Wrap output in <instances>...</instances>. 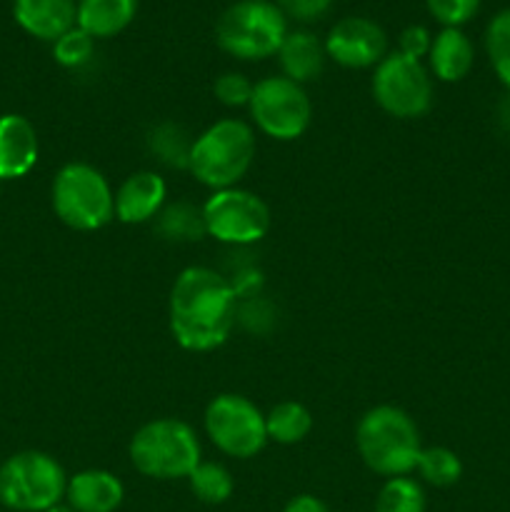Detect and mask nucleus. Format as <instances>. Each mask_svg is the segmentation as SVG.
Segmentation results:
<instances>
[{
    "label": "nucleus",
    "mask_w": 510,
    "mask_h": 512,
    "mask_svg": "<svg viewBox=\"0 0 510 512\" xmlns=\"http://www.w3.org/2000/svg\"><path fill=\"white\" fill-rule=\"evenodd\" d=\"M160 233L170 240H198L205 233L203 210L190 208L188 203H175L160 218Z\"/></svg>",
    "instance_id": "26"
},
{
    "label": "nucleus",
    "mask_w": 510,
    "mask_h": 512,
    "mask_svg": "<svg viewBox=\"0 0 510 512\" xmlns=\"http://www.w3.org/2000/svg\"><path fill=\"white\" fill-rule=\"evenodd\" d=\"M138 0H78V20L90 38H113L133 23Z\"/></svg>",
    "instance_id": "18"
},
{
    "label": "nucleus",
    "mask_w": 510,
    "mask_h": 512,
    "mask_svg": "<svg viewBox=\"0 0 510 512\" xmlns=\"http://www.w3.org/2000/svg\"><path fill=\"white\" fill-rule=\"evenodd\" d=\"M430 70L443 83H458L473 68V43L460 28H443L430 45Z\"/></svg>",
    "instance_id": "17"
},
{
    "label": "nucleus",
    "mask_w": 510,
    "mask_h": 512,
    "mask_svg": "<svg viewBox=\"0 0 510 512\" xmlns=\"http://www.w3.org/2000/svg\"><path fill=\"white\" fill-rule=\"evenodd\" d=\"M485 50L500 83L510 93V8L500 10L485 30Z\"/></svg>",
    "instance_id": "24"
},
{
    "label": "nucleus",
    "mask_w": 510,
    "mask_h": 512,
    "mask_svg": "<svg viewBox=\"0 0 510 512\" xmlns=\"http://www.w3.org/2000/svg\"><path fill=\"white\" fill-rule=\"evenodd\" d=\"M255 158L253 128L243 120L225 118L193 140L190 173L213 190L235 188Z\"/></svg>",
    "instance_id": "3"
},
{
    "label": "nucleus",
    "mask_w": 510,
    "mask_h": 512,
    "mask_svg": "<svg viewBox=\"0 0 510 512\" xmlns=\"http://www.w3.org/2000/svg\"><path fill=\"white\" fill-rule=\"evenodd\" d=\"M53 210L68 228L88 233L115 218V195L98 168L68 163L53 180Z\"/></svg>",
    "instance_id": "7"
},
{
    "label": "nucleus",
    "mask_w": 510,
    "mask_h": 512,
    "mask_svg": "<svg viewBox=\"0 0 510 512\" xmlns=\"http://www.w3.org/2000/svg\"><path fill=\"white\" fill-rule=\"evenodd\" d=\"M205 430L215 448L230 458H253L268 443L265 415L243 395H218L205 410Z\"/></svg>",
    "instance_id": "10"
},
{
    "label": "nucleus",
    "mask_w": 510,
    "mask_h": 512,
    "mask_svg": "<svg viewBox=\"0 0 510 512\" xmlns=\"http://www.w3.org/2000/svg\"><path fill=\"white\" fill-rule=\"evenodd\" d=\"M265 430H268V440H275L280 445H295L308 438V433L313 430V415L305 405L285 400L265 415Z\"/></svg>",
    "instance_id": "20"
},
{
    "label": "nucleus",
    "mask_w": 510,
    "mask_h": 512,
    "mask_svg": "<svg viewBox=\"0 0 510 512\" xmlns=\"http://www.w3.org/2000/svg\"><path fill=\"white\" fill-rule=\"evenodd\" d=\"M430 15L445 28H460L480 8V0H425Z\"/></svg>",
    "instance_id": "28"
},
{
    "label": "nucleus",
    "mask_w": 510,
    "mask_h": 512,
    "mask_svg": "<svg viewBox=\"0 0 510 512\" xmlns=\"http://www.w3.org/2000/svg\"><path fill=\"white\" fill-rule=\"evenodd\" d=\"M38 163V133L18 113L0 115V180H18Z\"/></svg>",
    "instance_id": "13"
},
{
    "label": "nucleus",
    "mask_w": 510,
    "mask_h": 512,
    "mask_svg": "<svg viewBox=\"0 0 510 512\" xmlns=\"http://www.w3.org/2000/svg\"><path fill=\"white\" fill-rule=\"evenodd\" d=\"M375 512H425V493L415 480L388 478L375 498Z\"/></svg>",
    "instance_id": "23"
},
{
    "label": "nucleus",
    "mask_w": 510,
    "mask_h": 512,
    "mask_svg": "<svg viewBox=\"0 0 510 512\" xmlns=\"http://www.w3.org/2000/svg\"><path fill=\"white\" fill-rule=\"evenodd\" d=\"M215 98L220 100L228 108H243L250 103V95H253V83H250L245 75L240 73H223L213 85Z\"/></svg>",
    "instance_id": "29"
},
{
    "label": "nucleus",
    "mask_w": 510,
    "mask_h": 512,
    "mask_svg": "<svg viewBox=\"0 0 510 512\" xmlns=\"http://www.w3.org/2000/svg\"><path fill=\"white\" fill-rule=\"evenodd\" d=\"M388 38L375 20L343 18L325 38V55L343 68H370L385 58Z\"/></svg>",
    "instance_id": "12"
},
{
    "label": "nucleus",
    "mask_w": 510,
    "mask_h": 512,
    "mask_svg": "<svg viewBox=\"0 0 510 512\" xmlns=\"http://www.w3.org/2000/svg\"><path fill=\"white\" fill-rule=\"evenodd\" d=\"M498 125L503 133L510 135V93L498 103Z\"/></svg>",
    "instance_id": "33"
},
{
    "label": "nucleus",
    "mask_w": 510,
    "mask_h": 512,
    "mask_svg": "<svg viewBox=\"0 0 510 512\" xmlns=\"http://www.w3.org/2000/svg\"><path fill=\"white\" fill-rule=\"evenodd\" d=\"M373 95L393 118H420L433 105V80L420 60L390 53L375 65Z\"/></svg>",
    "instance_id": "9"
},
{
    "label": "nucleus",
    "mask_w": 510,
    "mask_h": 512,
    "mask_svg": "<svg viewBox=\"0 0 510 512\" xmlns=\"http://www.w3.org/2000/svg\"><path fill=\"white\" fill-rule=\"evenodd\" d=\"M280 65H283L285 78L295 83H308L315 80L325 63V45L308 30H295L285 35L283 45L278 50Z\"/></svg>",
    "instance_id": "19"
},
{
    "label": "nucleus",
    "mask_w": 510,
    "mask_h": 512,
    "mask_svg": "<svg viewBox=\"0 0 510 512\" xmlns=\"http://www.w3.org/2000/svg\"><path fill=\"white\" fill-rule=\"evenodd\" d=\"M205 233L228 245H250L270 230V208L250 190H215L203 205Z\"/></svg>",
    "instance_id": "11"
},
{
    "label": "nucleus",
    "mask_w": 510,
    "mask_h": 512,
    "mask_svg": "<svg viewBox=\"0 0 510 512\" xmlns=\"http://www.w3.org/2000/svg\"><path fill=\"white\" fill-rule=\"evenodd\" d=\"M130 460L148 478H188L200 463L198 435L183 420H150L130 440Z\"/></svg>",
    "instance_id": "4"
},
{
    "label": "nucleus",
    "mask_w": 510,
    "mask_h": 512,
    "mask_svg": "<svg viewBox=\"0 0 510 512\" xmlns=\"http://www.w3.org/2000/svg\"><path fill=\"white\" fill-rule=\"evenodd\" d=\"M288 23L270 0H238L220 15L215 40L228 55L240 60H263L280 50Z\"/></svg>",
    "instance_id": "5"
},
{
    "label": "nucleus",
    "mask_w": 510,
    "mask_h": 512,
    "mask_svg": "<svg viewBox=\"0 0 510 512\" xmlns=\"http://www.w3.org/2000/svg\"><path fill=\"white\" fill-rule=\"evenodd\" d=\"M93 40L83 28H70L53 43V55L65 68H80L93 58Z\"/></svg>",
    "instance_id": "27"
},
{
    "label": "nucleus",
    "mask_w": 510,
    "mask_h": 512,
    "mask_svg": "<svg viewBox=\"0 0 510 512\" xmlns=\"http://www.w3.org/2000/svg\"><path fill=\"white\" fill-rule=\"evenodd\" d=\"M418 470L423 475L425 483L435 485V488H450L460 480L463 475V463H460L458 455L448 448H423L418 458Z\"/></svg>",
    "instance_id": "22"
},
{
    "label": "nucleus",
    "mask_w": 510,
    "mask_h": 512,
    "mask_svg": "<svg viewBox=\"0 0 510 512\" xmlns=\"http://www.w3.org/2000/svg\"><path fill=\"white\" fill-rule=\"evenodd\" d=\"M190 490L200 503L220 505L233 495V475L223 468L220 463H203L200 460L198 468L188 475Z\"/></svg>",
    "instance_id": "21"
},
{
    "label": "nucleus",
    "mask_w": 510,
    "mask_h": 512,
    "mask_svg": "<svg viewBox=\"0 0 510 512\" xmlns=\"http://www.w3.org/2000/svg\"><path fill=\"white\" fill-rule=\"evenodd\" d=\"M330 5H333V0H278V8L300 23L318 20L320 15L328 13Z\"/></svg>",
    "instance_id": "30"
},
{
    "label": "nucleus",
    "mask_w": 510,
    "mask_h": 512,
    "mask_svg": "<svg viewBox=\"0 0 510 512\" xmlns=\"http://www.w3.org/2000/svg\"><path fill=\"white\" fill-rule=\"evenodd\" d=\"M165 195H168L165 180L150 170H140L125 178L115 193V215L128 225L148 223L160 213Z\"/></svg>",
    "instance_id": "14"
},
{
    "label": "nucleus",
    "mask_w": 510,
    "mask_h": 512,
    "mask_svg": "<svg viewBox=\"0 0 510 512\" xmlns=\"http://www.w3.org/2000/svg\"><path fill=\"white\" fill-rule=\"evenodd\" d=\"M15 23L40 40H58L60 35L75 28L78 5L75 0H15Z\"/></svg>",
    "instance_id": "15"
},
{
    "label": "nucleus",
    "mask_w": 510,
    "mask_h": 512,
    "mask_svg": "<svg viewBox=\"0 0 510 512\" xmlns=\"http://www.w3.org/2000/svg\"><path fill=\"white\" fill-rule=\"evenodd\" d=\"M45 512H75V510L70 508V505H63V503H58V505H53V508H50V510H45Z\"/></svg>",
    "instance_id": "34"
},
{
    "label": "nucleus",
    "mask_w": 510,
    "mask_h": 512,
    "mask_svg": "<svg viewBox=\"0 0 510 512\" xmlns=\"http://www.w3.org/2000/svg\"><path fill=\"white\" fill-rule=\"evenodd\" d=\"M285 512H330L323 500L313 498V495H298L285 505Z\"/></svg>",
    "instance_id": "32"
},
{
    "label": "nucleus",
    "mask_w": 510,
    "mask_h": 512,
    "mask_svg": "<svg viewBox=\"0 0 510 512\" xmlns=\"http://www.w3.org/2000/svg\"><path fill=\"white\" fill-rule=\"evenodd\" d=\"M68 478L55 458L25 450L0 465V503L15 512H45L65 498Z\"/></svg>",
    "instance_id": "6"
},
{
    "label": "nucleus",
    "mask_w": 510,
    "mask_h": 512,
    "mask_svg": "<svg viewBox=\"0 0 510 512\" xmlns=\"http://www.w3.org/2000/svg\"><path fill=\"white\" fill-rule=\"evenodd\" d=\"M250 115L268 138L295 140L308 130L313 105L303 85L285 75H270L253 85Z\"/></svg>",
    "instance_id": "8"
},
{
    "label": "nucleus",
    "mask_w": 510,
    "mask_h": 512,
    "mask_svg": "<svg viewBox=\"0 0 510 512\" xmlns=\"http://www.w3.org/2000/svg\"><path fill=\"white\" fill-rule=\"evenodd\" d=\"M123 498V483L108 470H83L65 488V500L75 512H115Z\"/></svg>",
    "instance_id": "16"
},
{
    "label": "nucleus",
    "mask_w": 510,
    "mask_h": 512,
    "mask_svg": "<svg viewBox=\"0 0 510 512\" xmlns=\"http://www.w3.org/2000/svg\"><path fill=\"white\" fill-rule=\"evenodd\" d=\"M150 148H153V153L158 155L165 165H173V168H188L193 140H190V135L185 133L180 125L163 123L150 133Z\"/></svg>",
    "instance_id": "25"
},
{
    "label": "nucleus",
    "mask_w": 510,
    "mask_h": 512,
    "mask_svg": "<svg viewBox=\"0 0 510 512\" xmlns=\"http://www.w3.org/2000/svg\"><path fill=\"white\" fill-rule=\"evenodd\" d=\"M430 45H433V38H430V33L423 28V25H408V28L400 33L398 53L420 60L423 55L430 53Z\"/></svg>",
    "instance_id": "31"
},
{
    "label": "nucleus",
    "mask_w": 510,
    "mask_h": 512,
    "mask_svg": "<svg viewBox=\"0 0 510 512\" xmlns=\"http://www.w3.org/2000/svg\"><path fill=\"white\" fill-rule=\"evenodd\" d=\"M355 445L373 473L400 478L418 468L420 435L413 418L395 405H378L360 418Z\"/></svg>",
    "instance_id": "2"
},
{
    "label": "nucleus",
    "mask_w": 510,
    "mask_h": 512,
    "mask_svg": "<svg viewBox=\"0 0 510 512\" xmlns=\"http://www.w3.org/2000/svg\"><path fill=\"white\" fill-rule=\"evenodd\" d=\"M238 318L233 283L213 268L193 265L175 278L170 290V333L193 353H208L228 340Z\"/></svg>",
    "instance_id": "1"
}]
</instances>
